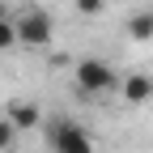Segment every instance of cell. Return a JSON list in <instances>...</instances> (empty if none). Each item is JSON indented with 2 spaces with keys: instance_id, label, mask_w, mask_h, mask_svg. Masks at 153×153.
<instances>
[{
  "instance_id": "cell-1",
  "label": "cell",
  "mask_w": 153,
  "mask_h": 153,
  "mask_svg": "<svg viewBox=\"0 0 153 153\" xmlns=\"http://www.w3.org/2000/svg\"><path fill=\"white\" fill-rule=\"evenodd\" d=\"M43 132H47V140H51V149H55V153H94L89 132H85L81 123L64 119V115H51V119L43 123Z\"/></svg>"
},
{
  "instance_id": "cell-2",
  "label": "cell",
  "mask_w": 153,
  "mask_h": 153,
  "mask_svg": "<svg viewBox=\"0 0 153 153\" xmlns=\"http://www.w3.org/2000/svg\"><path fill=\"white\" fill-rule=\"evenodd\" d=\"M13 22H17V43L22 47H47L51 34H55L51 13H43V9H26V13H17Z\"/></svg>"
},
{
  "instance_id": "cell-3",
  "label": "cell",
  "mask_w": 153,
  "mask_h": 153,
  "mask_svg": "<svg viewBox=\"0 0 153 153\" xmlns=\"http://www.w3.org/2000/svg\"><path fill=\"white\" fill-rule=\"evenodd\" d=\"M115 85H119V76H115L111 64H102V60H81L76 64V89L81 94H106Z\"/></svg>"
},
{
  "instance_id": "cell-4",
  "label": "cell",
  "mask_w": 153,
  "mask_h": 153,
  "mask_svg": "<svg viewBox=\"0 0 153 153\" xmlns=\"http://www.w3.org/2000/svg\"><path fill=\"white\" fill-rule=\"evenodd\" d=\"M119 89H123V102H128V106H145V102L153 98V76H149V72H132V76L119 81Z\"/></svg>"
},
{
  "instance_id": "cell-5",
  "label": "cell",
  "mask_w": 153,
  "mask_h": 153,
  "mask_svg": "<svg viewBox=\"0 0 153 153\" xmlns=\"http://www.w3.org/2000/svg\"><path fill=\"white\" fill-rule=\"evenodd\" d=\"M128 38H132V43H149V38H153V13L149 9H140V13L128 17Z\"/></svg>"
},
{
  "instance_id": "cell-6",
  "label": "cell",
  "mask_w": 153,
  "mask_h": 153,
  "mask_svg": "<svg viewBox=\"0 0 153 153\" xmlns=\"http://www.w3.org/2000/svg\"><path fill=\"white\" fill-rule=\"evenodd\" d=\"M9 119L26 132V128H38V123H43V115H38L34 102H9Z\"/></svg>"
},
{
  "instance_id": "cell-7",
  "label": "cell",
  "mask_w": 153,
  "mask_h": 153,
  "mask_svg": "<svg viewBox=\"0 0 153 153\" xmlns=\"http://www.w3.org/2000/svg\"><path fill=\"white\" fill-rule=\"evenodd\" d=\"M17 43V22H9V17H0V51H9Z\"/></svg>"
},
{
  "instance_id": "cell-8",
  "label": "cell",
  "mask_w": 153,
  "mask_h": 153,
  "mask_svg": "<svg viewBox=\"0 0 153 153\" xmlns=\"http://www.w3.org/2000/svg\"><path fill=\"white\" fill-rule=\"evenodd\" d=\"M17 132H22V128H17V123L9 119V115H4V119H0V153H4V149L17 140Z\"/></svg>"
},
{
  "instance_id": "cell-9",
  "label": "cell",
  "mask_w": 153,
  "mask_h": 153,
  "mask_svg": "<svg viewBox=\"0 0 153 153\" xmlns=\"http://www.w3.org/2000/svg\"><path fill=\"white\" fill-rule=\"evenodd\" d=\"M76 9H81L85 17H98V13L106 9V0H76Z\"/></svg>"
},
{
  "instance_id": "cell-10",
  "label": "cell",
  "mask_w": 153,
  "mask_h": 153,
  "mask_svg": "<svg viewBox=\"0 0 153 153\" xmlns=\"http://www.w3.org/2000/svg\"><path fill=\"white\" fill-rule=\"evenodd\" d=\"M0 17H4V4H0Z\"/></svg>"
}]
</instances>
